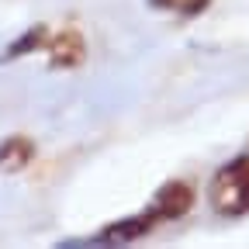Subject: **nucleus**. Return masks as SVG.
Here are the masks:
<instances>
[{
	"instance_id": "obj_6",
	"label": "nucleus",
	"mask_w": 249,
	"mask_h": 249,
	"mask_svg": "<svg viewBox=\"0 0 249 249\" xmlns=\"http://www.w3.org/2000/svg\"><path fill=\"white\" fill-rule=\"evenodd\" d=\"M49 38H52V31L45 28V24H35V28H28L24 35L4 52V62H11V59H21V55H31V52H38V49H45L49 45Z\"/></svg>"
},
{
	"instance_id": "obj_3",
	"label": "nucleus",
	"mask_w": 249,
	"mask_h": 249,
	"mask_svg": "<svg viewBox=\"0 0 249 249\" xmlns=\"http://www.w3.org/2000/svg\"><path fill=\"white\" fill-rule=\"evenodd\" d=\"M194 204V187L191 183H183V180H170L160 187V194H156L152 201V211L163 218V222H170V218H180L187 214Z\"/></svg>"
},
{
	"instance_id": "obj_4",
	"label": "nucleus",
	"mask_w": 249,
	"mask_h": 249,
	"mask_svg": "<svg viewBox=\"0 0 249 249\" xmlns=\"http://www.w3.org/2000/svg\"><path fill=\"white\" fill-rule=\"evenodd\" d=\"M163 218L156 214L152 208L149 211H142V214H135V218H128V222H118V225H111V229H104L101 235H93V239H87V242H97V246H114V242H132V239H142L145 232H152V225H160Z\"/></svg>"
},
{
	"instance_id": "obj_5",
	"label": "nucleus",
	"mask_w": 249,
	"mask_h": 249,
	"mask_svg": "<svg viewBox=\"0 0 249 249\" xmlns=\"http://www.w3.org/2000/svg\"><path fill=\"white\" fill-rule=\"evenodd\" d=\"M35 160V142L28 135H7L0 142V173H18Z\"/></svg>"
},
{
	"instance_id": "obj_2",
	"label": "nucleus",
	"mask_w": 249,
	"mask_h": 249,
	"mask_svg": "<svg viewBox=\"0 0 249 249\" xmlns=\"http://www.w3.org/2000/svg\"><path fill=\"white\" fill-rule=\"evenodd\" d=\"M45 52H49V62L55 70H76L87 59V42H83L80 31L66 28V31H55V35L49 38Z\"/></svg>"
},
{
	"instance_id": "obj_1",
	"label": "nucleus",
	"mask_w": 249,
	"mask_h": 249,
	"mask_svg": "<svg viewBox=\"0 0 249 249\" xmlns=\"http://www.w3.org/2000/svg\"><path fill=\"white\" fill-rule=\"evenodd\" d=\"M208 201H211V208L218 214H225V218L249 214V156L225 163L211 177Z\"/></svg>"
}]
</instances>
